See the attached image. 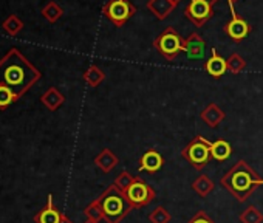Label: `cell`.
<instances>
[{
    "label": "cell",
    "mask_w": 263,
    "mask_h": 223,
    "mask_svg": "<svg viewBox=\"0 0 263 223\" xmlns=\"http://www.w3.org/2000/svg\"><path fill=\"white\" fill-rule=\"evenodd\" d=\"M41 79V71L16 48L0 59V85H5L21 98Z\"/></svg>",
    "instance_id": "1"
},
{
    "label": "cell",
    "mask_w": 263,
    "mask_h": 223,
    "mask_svg": "<svg viewBox=\"0 0 263 223\" xmlns=\"http://www.w3.org/2000/svg\"><path fill=\"white\" fill-rule=\"evenodd\" d=\"M134 180H135V177L132 175L130 172H127V171H122L116 178H115V181H113V184L119 189V191H122V192H125L127 191V188L134 183Z\"/></svg>",
    "instance_id": "28"
},
{
    "label": "cell",
    "mask_w": 263,
    "mask_h": 223,
    "mask_svg": "<svg viewBox=\"0 0 263 223\" xmlns=\"http://www.w3.org/2000/svg\"><path fill=\"white\" fill-rule=\"evenodd\" d=\"M124 195L128 200V203L134 206V209L144 208L157 198L155 189L152 186H149L141 177H135L134 183L127 188Z\"/></svg>",
    "instance_id": "7"
},
{
    "label": "cell",
    "mask_w": 263,
    "mask_h": 223,
    "mask_svg": "<svg viewBox=\"0 0 263 223\" xmlns=\"http://www.w3.org/2000/svg\"><path fill=\"white\" fill-rule=\"evenodd\" d=\"M84 214L88 220H93V221H101L104 220V215H102V211H101V206L98 205L96 200H93L91 203H88L84 209Z\"/></svg>",
    "instance_id": "26"
},
{
    "label": "cell",
    "mask_w": 263,
    "mask_h": 223,
    "mask_svg": "<svg viewBox=\"0 0 263 223\" xmlns=\"http://www.w3.org/2000/svg\"><path fill=\"white\" fill-rule=\"evenodd\" d=\"M118 163H119V158H118L110 149H102V151L96 155V158H95L96 168H98L101 172H104V174L111 172V171L118 166Z\"/></svg>",
    "instance_id": "16"
},
{
    "label": "cell",
    "mask_w": 263,
    "mask_h": 223,
    "mask_svg": "<svg viewBox=\"0 0 263 223\" xmlns=\"http://www.w3.org/2000/svg\"><path fill=\"white\" fill-rule=\"evenodd\" d=\"M204 48H206V42H204V39L198 33L194 31L187 38H184L183 53H186L187 58H191V59L203 58L204 56Z\"/></svg>",
    "instance_id": "10"
},
{
    "label": "cell",
    "mask_w": 263,
    "mask_h": 223,
    "mask_svg": "<svg viewBox=\"0 0 263 223\" xmlns=\"http://www.w3.org/2000/svg\"><path fill=\"white\" fill-rule=\"evenodd\" d=\"M226 65H228V71L232 75H240L245 68H246V61L238 54V53H232L228 59H226Z\"/></svg>",
    "instance_id": "22"
},
{
    "label": "cell",
    "mask_w": 263,
    "mask_h": 223,
    "mask_svg": "<svg viewBox=\"0 0 263 223\" xmlns=\"http://www.w3.org/2000/svg\"><path fill=\"white\" fill-rule=\"evenodd\" d=\"M214 188H215V184H214V181L208 177V175H204V174H200L197 178H195V181L192 183V189L195 191V194H198L200 197H208L212 191H214Z\"/></svg>",
    "instance_id": "19"
},
{
    "label": "cell",
    "mask_w": 263,
    "mask_h": 223,
    "mask_svg": "<svg viewBox=\"0 0 263 223\" xmlns=\"http://www.w3.org/2000/svg\"><path fill=\"white\" fill-rule=\"evenodd\" d=\"M4 28L8 34L11 36H16L22 28H24V22L17 17V16H10L5 22H4Z\"/></svg>",
    "instance_id": "27"
},
{
    "label": "cell",
    "mask_w": 263,
    "mask_h": 223,
    "mask_svg": "<svg viewBox=\"0 0 263 223\" xmlns=\"http://www.w3.org/2000/svg\"><path fill=\"white\" fill-rule=\"evenodd\" d=\"M64 14V10L56 4V2H48L44 10H42V16L48 21V22H58Z\"/></svg>",
    "instance_id": "23"
},
{
    "label": "cell",
    "mask_w": 263,
    "mask_h": 223,
    "mask_svg": "<svg viewBox=\"0 0 263 223\" xmlns=\"http://www.w3.org/2000/svg\"><path fill=\"white\" fill-rule=\"evenodd\" d=\"M229 2V8H231V11H234V4L237 2V0H228Z\"/></svg>",
    "instance_id": "31"
},
{
    "label": "cell",
    "mask_w": 263,
    "mask_h": 223,
    "mask_svg": "<svg viewBox=\"0 0 263 223\" xmlns=\"http://www.w3.org/2000/svg\"><path fill=\"white\" fill-rule=\"evenodd\" d=\"M146 7L160 21L167 19L172 14V11L175 10V5L171 2V0H149Z\"/></svg>",
    "instance_id": "15"
},
{
    "label": "cell",
    "mask_w": 263,
    "mask_h": 223,
    "mask_svg": "<svg viewBox=\"0 0 263 223\" xmlns=\"http://www.w3.org/2000/svg\"><path fill=\"white\" fill-rule=\"evenodd\" d=\"M137 13L135 5L130 0H107L102 7V14L116 27L121 28L125 25V22L134 17Z\"/></svg>",
    "instance_id": "6"
},
{
    "label": "cell",
    "mask_w": 263,
    "mask_h": 223,
    "mask_svg": "<svg viewBox=\"0 0 263 223\" xmlns=\"http://www.w3.org/2000/svg\"><path fill=\"white\" fill-rule=\"evenodd\" d=\"M238 220L240 223H263V214L257 206L251 205L245 211L240 212Z\"/></svg>",
    "instance_id": "21"
},
{
    "label": "cell",
    "mask_w": 263,
    "mask_h": 223,
    "mask_svg": "<svg viewBox=\"0 0 263 223\" xmlns=\"http://www.w3.org/2000/svg\"><path fill=\"white\" fill-rule=\"evenodd\" d=\"M104 79H105V73H104L98 65H95V64H91V65L85 70V73H84V81H85L90 87H98L101 82H104Z\"/></svg>",
    "instance_id": "20"
},
{
    "label": "cell",
    "mask_w": 263,
    "mask_h": 223,
    "mask_svg": "<svg viewBox=\"0 0 263 223\" xmlns=\"http://www.w3.org/2000/svg\"><path fill=\"white\" fill-rule=\"evenodd\" d=\"M204 70L208 71V75H211L215 79L221 78L228 71L226 61L218 54V51L215 48L211 50V58L204 62Z\"/></svg>",
    "instance_id": "14"
},
{
    "label": "cell",
    "mask_w": 263,
    "mask_h": 223,
    "mask_svg": "<svg viewBox=\"0 0 263 223\" xmlns=\"http://www.w3.org/2000/svg\"><path fill=\"white\" fill-rule=\"evenodd\" d=\"M41 102L51 112L58 110L64 102H65V96L56 88V87H51L48 88L42 96H41Z\"/></svg>",
    "instance_id": "17"
},
{
    "label": "cell",
    "mask_w": 263,
    "mask_h": 223,
    "mask_svg": "<svg viewBox=\"0 0 263 223\" xmlns=\"http://www.w3.org/2000/svg\"><path fill=\"white\" fill-rule=\"evenodd\" d=\"M163 166H164V158H163V155H161L158 151L151 149V151H147L146 154H143V157L140 158V168H138V171H140V172L146 171V172L155 174V172H158Z\"/></svg>",
    "instance_id": "11"
},
{
    "label": "cell",
    "mask_w": 263,
    "mask_h": 223,
    "mask_svg": "<svg viewBox=\"0 0 263 223\" xmlns=\"http://www.w3.org/2000/svg\"><path fill=\"white\" fill-rule=\"evenodd\" d=\"M214 5L206 0H191L184 8V16L198 28H201L208 21L214 17Z\"/></svg>",
    "instance_id": "8"
},
{
    "label": "cell",
    "mask_w": 263,
    "mask_h": 223,
    "mask_svg": "<svg viewBox=\"0 0 263 223\" xmlns=\"http://www.w3.org/2000/svg\"><path fill=\"white\" fill-rule=\"evenodd\" d=\"M187 223H215V221L208 215L206 211H198L187 220Z\"/></svg>",
    "instance_id": "29"
},
{
    "label": "cell",
    "mask_w": 263,
    "mask_h": 223,
    "mask_svg": "<svg viewBox=\"0 0 263 223\" xmlns=\"http://www.w3.org/2000/svg\"><path fill=\"white\" fill-rule=\"evenodd\" d=\"M171 2H172V4H174L175 7H177V5H178V4L181 2V0H171Z\"/></svg>",
    "instance_id": "33"
},
{
    "label": "cell",
    "mask_w": 263,
    "mask_h": 223,
    "mask_svg": "<svg viewBox=\"0 0 263 223\" xmlns=\"http://www.w3.org/2000/svg\"><path fill=\"white\" fill-rule=\"evenodd\" d=\"M183 44H184V38L175 28L167 27L158 38H155L154 48L166 61H174L178 58L180 53H183Z\"/></svg>",
    "instance_id": "5"
},
{
    "label": "cell",
    "mask_w": 263,
    "mask_h": 223,
    "mask_svg": "<svg viewBox=\"0 0 263 223\" xmlns=\"http://www.w3.org/2000/svg\"><path fill=\"white\" fill-rule=\"evenodd\" d=\"M206 2H209L211 5H215V4L218 2V0H206Z\"/></svg>",
    "instance_id": "32"
},
{
    "label": "cell",
    "mask_w": 263,
    "mask_h": 223,
    "mask_svg": "<svg viewBox=\"0 0 263 223\" xmlns=\"http://www.w3.org/2000/svg\"><path fill=\"white\" fill-rule=\"evenodd\" d=\"M84 223H99V221H93V220H88L87 218V221H84Z\"/></svg>",
    "instance_id": "34"
},
{
    "label": "cell",
    "mask_w": 263,
    "mask_h": 223,
    "mask_svg": "<svg viewBox=\"0 0 263 223\" xmlns=\"http://www.w3.org/2000/svg\"><path fill=\"white\" fill-rule=\"evenodd\" d=\"M172 215L171 212L163 208V206H157L151 214H149V221L151 223H171Z\"/></svg>",
    "instance_id": "24"
},
{
    "label": "cell",
    "mask_w": 263,
    "mask_h": 223,
    "mask_svg": "<svg viewBox=\"0 0 263 223\" xmlns=\"http://www.w3.org/2000/svg\"><path fill=\"white\" fill-rule=\"evenodd\" d=\"M232 154V147L228 141L224 140H217L212 143L211 147V158L215 161H226Z\"/></svg>",
    "instance_id": "18"
},
{
    "label": "cell",
    "mask_w": 263,
    "mask_h": 223,
    "mask_svg": "<svg viewBox=\"0 0 263 223\" xmlns=\"http://www.w3.org/2000/svg\"><path fill=\"white\" fill-rule=\"evenodd\" d=\"M62 215L64 214L53 203V195H48L47 205L34 215V221L36 223H59Z\"/></svg>",
    "instance_id": "13"
},
{
    "label": "cell",
    "mask_w": 263,
    "mask_h": 223,
    "mask_svg": "<svg viewBox=\"0 0 263 223\" xmlns=\"http://www.w3.org/2000/svg\"><path fill=\"white\" fill-rule=\"evenodd\" d=\"M59 223H73V221H71V220H70V218H68V217H67V215H65V214H64V215H62V218H61V221H59Z\"/></svg>",
    "instance_id": "30"
},
{
    "label": "cell",
    "mask_w": 263,
    "mask_h": 223,
    "mask_svg": "<svg viewBox=\"0 0 263 223\" xmlns=\"http://www.w3.org/2000/svg\"><path fill=\"white\" fill-rule=\"evenodd\" d=\"M96 201L101 206L104 220L107 223H121L132 211H134V206L128 203L124 192L119 191L115 184H110L96 198Z\"/></svg>",
    "instance_id": "3"
},
{
    "label": "cell",
    "mask_w": 263,
    "mask_h": 223,
    "mask_svg": "<svg viewBox=\"0 0 263 223\" xmlns=\"http://www.w3.org/2000/svg\"><path fill=\"white\" fill-rule=\"evenodd\" d=\"M211 147H212L211 141H208L201 135H197V137H194V140L187 146H184V149L181 151V157L192 168H195L197 171H201L212 160L211 158Z\"/></svg>",
    "instance_id": "4"
},
{
    "label": "cell",
    "mask_w": 263,
    "mask_h": 223,
    "mask_svg": "<svg viewBox=\"0 0 263 223\" xmlns=\"http://www.w3.org/2000/svg\"><path fill=\"white\" fill-rule=\"evenodd\" d=\"M220 184L240 203H245L257 188L263 186V178L245 161H237L221 178Z\"/></svg>",
    "instance_id": "2"
},
{
    "label": "cell",
    "mask_w": 263,
    "mask_h": 223,
    "mask_svg": "<svg viewBox=\"0 0 263 223\" xmlns=\"http://www.w3.org/2000/svg\"><path fill=\"white\" fill-rule=\"evenodd\" d=\"M232 13V19L223 27V31H224V34L231 39V41H234V42H241L245 38H248L249 36V33L252 31V27L240 16V14H237L235 13V10L234 11H231Z\"/></svg>",
    "instance_id": "9"
},
{
    "label": "cell",
    "mask_w": 263,
    "mask_h": 223,
    "mask_svg": "<svg viewBox=\"0 0 263 223\" xmlns=\"http://www.w3.org/2000/svg\"><path fill=\"white\" fill-rule=\"evenodd\" d=\"M200 118H201V121H203L204 124H208L211 129H215V127H218V126L221 124V121L226 118V114L220 108L218 104L211 102V104H208V105L203 108Z\"/></svg>",
    "instance_id": "12"
},
{
    "label": "cell",
    "mask_w": 263,
    "mask_h": 223,
    "mask_svg": "<svg viewBox=\"0 0 263 223\" xmlns=\"http://www.w3.org/2000/svg\"><path fill=\"white\" fill-rule=\"evenodd\" d=\"M19 98L14 95V91L5 85H0V110L8 108L13 102H16Z\"/></svg>",
    "instance_id": "25"
}]
</instances>
